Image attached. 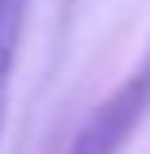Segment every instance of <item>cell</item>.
I'll return each instance as SVG.
<instances>
[{
	"label": "cell",
	"instance_id": "cell-1",
	"mask_svg": "<svg viewBox=\"0 0 150 154\" xmlns=\"http://www.w3.org/2000/svg\"><path fill=\"white\" fill-rule=\"evenodd\" d=\"M146 111H150V60L129 77L111 99H103L86 116V124L77 128V137L69 141V154H120Z\"/></svg>",
	"mask_w": 150,
	"mask_h": 154
},
{
	"label": "cell",
	"instance_id": "cell-2",
	"mask_svg": "<svg viewBox=\"0 0 150 154\" xmlns=\"http://www.w3.org/2000/svg\"><path fill=\"white\" fill-rule=\"evenodd\" d=\"M22 26H26V0H0V141H5V120H9L13 69L22 51Z\"/></svg>",
	"mask_w": 150,
	"mask_h": 154
}]
</instances>
